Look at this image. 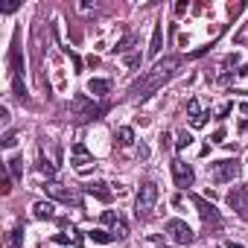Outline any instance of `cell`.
<instances>
[{"instance_id": "1", "label": "cell", "mask_w": 248, "mask_h": 248, "mask_svg": "<svg viewBox=\"0 0 248 248\" xmlns=\"http://www.w3.org/2000/svg\"><path fill=\"white\" fill-rule=\"evenodd\" d=\"M181 56H167L164 62H158L152 70H146L140 79H135L132 82V88H129V96H135V99H146L152 91H158L167 79H172L175 73H178V67H181Z\"/></svg>"}, {"instance_id": "2", "label": "cell", "mask_w": 248, "mask_h": 248, "mask_svg": "<svg viewBox=\"0 0 248 248\" xmlns=\"http://www.w3.org/2000/svg\"><path fill=\"white\" fill-rule=\"evenodd\" d=\"M155 204H158V184L155 181H143L140 190H138V199H135V216L138 219L152 216Z\"/></svg>"}, {"instance_id": "3", "label": "cell", "mask_w": 248, "mask_h": 248, "mask_svg": "<svg viewBox=\"0 0 248 248\" xmlns=\"http://www.w3.org/2000/svg\"><path fill=\"white\" fill-rule=\"evenodd\" d=\"M210 175H213V181L216 184H225V181H233L236 175H239V161L233 158H225V161H213L210 164Z\"/></svg>"}, {"instance_id": "4", "label": "cell", "mask_w": 248, "mask_h": 248, "mask_svg": "<svg viewBox=\"0 0 248 248\" xmlns=\"http://www.w3.org/2000/svg\"><path fill=\"white\" fill-rule=\"evenodd\" d=\"M167 233H170L172 242H178V245H190V242H193V231H190V225L181 222V219H170V222H167Z\"/></svg>"}, {"instance_id": "5", "label": "cell", "mask_w": 248, "mask_h": 248, "mask_svg": "<svg viewBox=\"0 0 248 248\" xmlns=\"http://www.w3.org/2000/svg\"><path fill=\"white\" fill-rule=\"evenodd\" d=\"M172 178H175V187L178 190H187V187H193V170H190V164H184L181 158H175L172 161Z\"/></svg>"}, {"instance_id": "6", "label": "cell", "mask_w": 248, "mask_h": 248, "mask_svg": "<svg viewBox=\"0 0 248 248\" xmlns=\"http://www.w3.org/2000/svg\"><path fill=\"white\" fill-rule=\"evenodd\" d=\"M228 204L248 222V190H245V187H233V190L228 193Z\"/></svg>"}, {"instance_id": "7", "label": "cell", "mask_w": 248, "mask_h": 248, "mask_svg": "<svg viewBox=\"0 0 248 248\" xmlns=\"http://www.w3.org/2000/svg\"><path fill=\"white\" fill-rule=\"evenodd\" d=\"M190 199H193V204L199 207V213H202V219H204L207 225H219V222H222L219 210H216V207H213L207 199H202V196H190Z\"/></svg>"}, {"instance_id": "8", "label": "cell", "mask_w": 248, "mask_h": 248, "mask_svg": "<svg viewBox=\"0 0 248 248\" xmlns=\"http://www.w3.org/2000/svg\"><path fill=\"white\" fill-rule=\"evenodd\" d=\"M44 193H47L50 199L64 202V204H79V196H76L70 187H62V184H47V187H44Z\"/></svg>"}, {"instance_id": "9", "label": "cell", "mask_w": 248, "mask_h": 248, "mask_svg": "<svg viewBox=\"0 0 248 248\" xmlns=\"http://www.w3.org/2000/svg\"><path fill=\"white\" fill-rule=\"evenodd\" d=\"M73 111H76V117H79V120H96V117L102 114V108L91 105L85 96H76V99H73Z\"/></svg>"}, {"instance_id": "10", "label": "cell", "mask_w": 248, "mask_h": 248, "mask_svg": "<svg viewBox=\"0 0 248 248\" xmlns=\"http://www.w3.org/2000/svg\"><path fill=\"white\" fill-rule=\"evenodd\" d=\"M70 164H73L76 170H82L85 164H96V161H93V155H91L82 143H73V146H70Z\"/></svg>"}, {"instance_id": "11", "label": "cell", "mask_w": 248, "mask_h": 248, "mask_svg": "<svg viewBox=\"0 0 248 248\" xmlns=\"http://www.w3.org/2000/svg\"><path fill=\"white\" fill-rule=\"evenodd\" d=\"M187 111H190V120H193V126H196V129L207 123V114H202V105H199V99H190V102H187Z\"/></svg>"}, {"instance_id": "12", "label": "cell", "mask_w": 248, "mask_h": 248, "mask_svg": "<svg viewBox=\"0 0 248 248\" xmlns=\"http://www.w3.org/2000/svg\"><path fill=\"white\" fill-rule=\"evenodd\" d=\"M53 210H56V204H53V202H35V204H32L35 219H53V216H56Z\"/></svg>"}, {"instance_id": "13", "label": "cell", "mask_w": 248, "mask_h": 248, "mask_svg": "<svg viewBox=\"0 0 248 248\" xmlns=\"http://www.w3.org/2000/svg\"><path fill=\"white\" fill-rule=\"evenodd\" d=\"M161 41H164V27L155 24V30H152V41H149V56H158V53H161Z\"/></svg>"}, {"instance_id": "14", "label": "cell", "mask_w": 248, "mask_h": 248, "mask_svg": "<svg viewBox=\"0 0 248 248\" xmlns=\"http://www.w3.org/2000/svg\"><path fill=\"white\" fill-rule=\"evenodd\" d=\"M88 91H91L93 96H105V93L111 91V82H108V79H91V82H88Z\"/></svg>"}, {"instance_id": "15", "label": "cell", "mask_w": 248, "mask_h": 248, "mask_svg": "<svg viewBox=\"0 0 248 248\" xmlns=\"http://www.w3.org/2000/svg\"><path fill=\"white\" fill-rule=\"evenodd\" d=\"M9 172L15 181H24V161L21 158H9Z\"/></svg>"}, {"instance_id": "16", "label": "cell", "mask_w": 248, "mask_h": 248, "mask_svg": "<svg viewBox=\"0 0 248 248\" xmlns=\"http://www.w3.org/2000/svg\"><path fill=\"white\" fill-rule=\"evenodd\" d=\"M111 225H114V236H117V239L129 236V225H126V219H123V216H117V219H114Z\"/></svg>"}, {"instance_id": "17", "label": "cell", "mask_w": 248, "mask_h": 248, "mask_svg": "<svg viewBox=\"0 0 248 248\" xmlns=\"http://www.w3.org/2000/svg\"><path fill=\"white\" fill-rule=\"evenodd\" d=\"M117 138H120V143H123V146H132V143H135V132H132L129 126L117 129Z\"/></svg>"}, {"instance_id": "18", "label": "cell", "mask_w": 248, "mask_h": 248, "mask_svg": "<svg viewBox=\"0 0 248 248\" xmlns=\"http://www.w3.org/2000/svg\"><path fill=\"white\" fill-rule=\"evenodd\" d=\"M38 172H44L47 178H53V175H56V167H53V164H50V161L44 158V152L38 155Z\"/></svg>"}, {"instance_id": "19", "label": "cell", "mask_w": 248, "mask_h": 248, "mask_svg": "<svg viewBox=\"0 0 248 248\" xmlns=\"http://www.w3.org/2000/svg\"><path fill=\"white\" fill-rule=\"evenodd\" d=\"M88 236H91L93 242H102V245H108V242H114V239H117L114 233H105V231H91Z\"/></svg>"}, {"instance_id": "20", "label": "cell", "mask_w": 248, "mask_h": 248, "mask_svg": "<svg viewBox=\"0 0 248 248\" xmlns=\"http://www.w3.org/2000/svg\"><path fill=\"white\" fill-rule=\"evenodd\" d=\"M88 193H96L102 202H111V193H108V190H105V184H99V181H96V184H91V187H88Z\"/></svg>"}, {"instance_id": "21", "label": "cell", "mask_w": 248, "mask_h": 248, "mask_svg": "<svg viewBox=\"0 0 248 248\" xmlns=\"http://www.w3.org/2000/svg\"><path fill=\"white\" fill-rule=\"evenodd\" d=\"M9 245H12V248H21V245H24V231H21V228H15V231H12Z\"/></svg>"}, {"instance_id": "22", "label": "cell", "mask_w": 248, "mask_h": 248, "mask_svg": "<svg viewBox=\"0 0 248 248\" xmlns=\"http://www.w3.org/2000/svg\"><path fill=\"white\" fill-rule=\"evenodd\" d=\"M190 143H193V135H190V132H181L175 146H178V149H184V146H190Z\"/></svg>"}, {"instance_id": "23", "label": "cell", "mask_w": 248, "mask_h": 248, "mask_svg": "<svg viewBox=\"0 0 248 248\" xmlns=\"http://www.w3.org/2000/svg\"><path fill=\"white\" fill-rule=\"evenodd\" d=\"M15 143H18V135H15V132H6V135H3V146H6V149H12Z\"/></svg>"}, {"instance_id": "24", "label": "cell", "mask_w": 248, "mask_h": 248, "mask_svg": "<svg viewBox=\"0 0 248 248\" xmlns=\"http://www.w3.org/2000/svg\"><path fill=\"white\" fill-rule=\"evenodd\" d=\"M0 123H3V126H6V123H9V108H6V105L0 108Z\"/></svg>"}, {"instance_id": "25", "label": "cell", "mask_w": 248, "mask_h": 248, "mask_svg": "<svg viewBox=\"0 0 248 248\" xmlns=\"http://www.w3.org/2000/svg\"><path fill=\"white\" fill-rule=\"evenodd\" d=\"M126 62H129V67H138V64H140V56L132 53V56H126Z\"/></svg>"}, {"instance_id": "26", "label": "cell", "mask_w": 248, "mask_h": 248, "mask_svg": "<svg viewBox=\"0 0 248 248\" xmlns=\"http://www.w3.org/2000/svg\"><path fill=\"white\" fill-rule=\"evenodd\" d=\"M228 248H242V245H236V242H231V245H228Z\"/></svg>"}]
</instances>
